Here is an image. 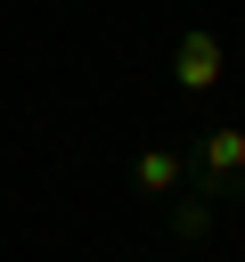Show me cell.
Wrapping results in <instances>:
<instances>
[{"label":"cell","instance_id":"6da1fadb","mask_svg":"<svg viewBox=\"0 0 245 262\" xmlns=\"http://www.w3.org/2000/svg\"><path fill=\"white\" fill-rule=\"evenodd\" d=\"M188 188H196L204 205H245V131H237V123L196 131V147H188Z\"/></svg>","mask_w":245,"mask_h":262},{"label":"cell","instance_id":"7a4b0ae2","mask_svg":"<svg viewBox=\"0 0 245 262\" xmlns=\"http://www.w3.org/2000/svg\"><path fill=\"white\" fill-rule=\"evenodd\" d=\"M163 66H172V82H180L188 98H204V90H220V74H229V41H220L212 25H188V33L163 49Z\"/></svg>","mask_w":245,"mask_h":262},{"label":"cell","instance_id":"3957f363","mask_svg":"<svg viewBox=\"0 0 245 262\" xmlns=\"http://www.w3.org/2000/svg\"><path fill=\"white\" fill-rule=\"evenodd\" d=\"M131 188L163 213L180 188H188V147H139V164H131Z\"/></svg>","mask_w":245,"mask_h":262},{"label":"cell","instance_id":"277c9868","mask_svg":"<svg viewBox=\"0 0 245 262\" xmlns=\"http://www.w3.org/2000/svg\"><path fill=\"white\" fill-rule=\"evenodd\" d=\"M212 213H220V205H204L196 188H180V196L163 205V229H172L180 246H204V237H212Z\"/></svg>","mask_w":245,"mask_h":262}]
</instances>
